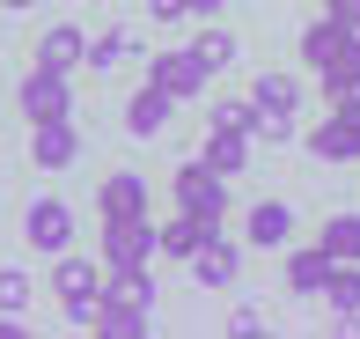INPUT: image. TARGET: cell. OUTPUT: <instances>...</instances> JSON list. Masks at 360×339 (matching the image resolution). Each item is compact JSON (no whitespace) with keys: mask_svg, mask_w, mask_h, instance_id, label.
Instances as JSON below:
<instances>
[{"mask_svg":"<svg viewBox=\"0 0 360 339\" xmlns=\"http://www.w3.org/2000/svg\"><path fill=\"white\" fill-rule=\"evenodd\" d=\"M52 295H59V310H67L74 325H89L96 295H103V266H96V258H74V244L52 251Z\"/></svg>","mask_w":360,"mask_h":339,"instance_id":"6da1fadb","label":"cell"},{"mask_svg":"<svg viewBox=\"0 0 360 339\" xmlns=\"http://www.w3.org/2000/svg\"><path fill=\"white\" fill-rule=\"evenodd\" d=\"M169 192H176V214H206V221H221V214H228V177H221V170H206V163H184Z\"/></svg>","mask_w":360,"mask_h":339,"instance_id":"7a4b0ae2","label":"cell"},{"mask_svg":"<svg viewBox=\"0 0 360 339\" xmlns=\"http://www.w3.org/2000/svg\"><path fill=\"white\" fill-rule=\"evenodd\" d=\"M147 82L169 96V104H191V96L214 82V74H206V67H199V52L184 44V52H155V59H147Z\"/></svg>","mask_w":360,"mask_h":339,"instance_id":"3957f363","label":"cell"},{"mask_svg":"<svg viewBox=\"0 0 360 339\" xmlns=\"http://www.w3.org/2000/svg\"><path fill=\"white\" fill-rule=\"evenodd\" d=\"M22 118H30V125L74 118V82H67V74H52V67H30V82H22Z\"/></svg>","mask_w":360,"mask_h":339,"instance_id":"277c9868","label":"cell"},{"mask_svg":"<svg viewBox=\"0 0 360 339\" xmlns=\"http://www.w3.org/2000/svg\"><path fill=\"white\" fill-rule=\"evenodd\" d=\"M22 236H30V251H67L74 244V207L67 199H52V192H44V199H30V214H22Z\"/></svg>","mask_w":360,"mask_h":339,"instance_id":"5b68a950","label":"cell"},{"mask_svg":"<svg viewBox=\"0 0 360 339\" xmlns=\"http://www.w3.org/2000/svg\"><path fill=\"white\" fill-rule=\"evenodd\" d=\"M103 266H155V221H103Z\"/></svg>","mask_w":360,"mask_h":339,"instance_id":"8992f818","label":"cell"},{"mask_svg":"<svg viewBox=\"0 0 360 339\" xmlns=\"http://www.w3.org/2000/svg\"><path fill=\"white\" fill-rule=\"evenodd\" d=\"M309 155H316V163H360V111H331V118L309 133Z\"/></svg>","mask_w":360,"mask_h":339,"instance_id":"52a82bcc","label":"cell"},{"mask_svg":"<svg viewBox=\"0 0 360 339\" xmlns=\"http://www.w3.org/2000/svg\"><path fill=\"white\" fill-rule=\"evenodd\" d=\"M169 118H176V104H169L155 82H140L133 96H125V133H133V140H162V133H169Z\"/></svg>","mask_w":360,"mask_h":339,"instance_id":"ba28073f","label":"cell"},{"mask_svg":"<svg viewBox=\"0 0 360 339\" xmlns=\"http://www.w3.org/2000/svg\"><path fill=\"white\" fill-rule=\"evenodd\" d=\"M96 207H103V221H140L147 214V177L140 170H110L96 185Z\"/></svg>","mask_w":360,"mask_h":339,"instance_id":"9c48e42d","label":"cell"},{"mask_svg":"<svg viewBox=\"0 0 360 339\" xmlns=\"http://www.w3.org/2000/svg\"><path fill=\"white\" fill-rule=\"evenodd\" d=\"M30 163H37V170H74V163H81V133H74V118L37 125V133H30Z\"/></svg>","mask_w":360,"mask_h":339,"instance_id":"30bf717a","label":"cell"},{"mask_svg":"<svg viewBox=\"0 0 360 339\" xmlns=\"http://www.w3.org/2000/svg\"><path fill=\"white\" fill-rule=\"evenodd\" d=\"M323 96H331V111H360V30L338 44L331 67H323Z\"/></svg>","mask_w":360,"mask_h":339,"instance_id":"8fae6325","label":"cell"},{"mask_svg":"<svg viewBox=\"0 0 360 339\" xmlns=\"http://www.w3.org/2000/svg\"><path fill=\"white\" fill-rule=\"evenodd\" d=\"M243 244H257V251L294 244V207H287V199H257L250 221H243Z\"/></svg>","mask_w":360,"mask_h":339,"instance_id":"7c38bea8","label":"cell"},{"mask_svg":"<svg viewBox=\"0 0 360 339\" xmlns=\"http://www.w3.org/2000/svg\"><path fill=\"white\" fill-rule=\"evenodd\" d=\"M206 236H221V221H206V214H169V229H155V258H191Z\"/></svg>","mask_w":360,"mask_h":339,"instance_id":"4fadbf2b","label":"cell"},{"mask_svg":"<svg viewBox=\"0 0 360 339\" xmlns=\"http://www.w3.org/2000/svg\"><path fill=\"white\" fill-rule=\"evenodd\" d=\"M81 52H89L81 23H52V30L37 37V67H52V74H74V67H81Z\"/></svg>","mask_w":360,"mask_h":339,"instance_id":"5bb4252c","label":"cell"},{"mask_svg":"<svg viewBox=\"0 0 360 339\" xmlns=\"http://www.w3.org/2000/svg\"><path fill=\"white\" fill-rule=\"evenodd\" d=\"M191 273H199L206 288H236V273H243V251L228 244V236H206V244L191 251Z\"/></svg>","mask_w":360,"mask_h":339,"instance_id":"9a60e30c","label":"cell"},{"mask_svg":"<svg viewBox=\"0 0 360 339\" xmlns=\"http://www.w3.org/2000/svg\"><path fill=\"white\" fill-rule=\"evenodd\" d=\"M331 266H338V258L323 251V244H309V251H287V295H323Z\"/></svg>","mask_w":360,"mask_h":339,"instance_id":"2e32d148","label":"cell"},{"mask_svg":"<svg viewBox=\"0 0 360 339\" xmlns=\"http://www.w3.org/2000/svg\"><path fill=\"white\" fill-rule=\"evenodd\" d=\"M250 104H257V118H294V111H302V82H294V74H257Z\"/></svg>","mask_w":360,"mask_h":339,"instance_id":"e0dca14e","label":"cell"},{"mask_svg":"<svg viewBox=\"0 0 360 339\" xmlns=\"http://www.w3.org/2000/svg\"><path fill=\"white\" fill-rule=\"evenodd\" d=\"M199 163H206V170H221V177H243V170H250V133H228V125H214Z\"/></svg>","mask_w":360,"mask_h":339,"instance_id":"ac0fdd59","label":"cell"},{"mask_svg":"<svg viewBox=\"0 0 360 339\" xmlns=\"http://www.w3.org/2000/svg\"><path fill=\"white\" fill-rule=\"evenodd\" d=\"M323 302H331V317L346 332H360V266H331V281H323Z\"/></svg>","mask_w":360,"mask_h":339,"instance_id":"d6986e66","label":"cell"},{"mask_svg":"<svg viewBox=\"0 0 360 339\" xmlns=\"http://www.w3.org/2000/svg\"><path fill=\"white\" fill-rule=\"evenodd\" d=\"M346 37H353V30H346V23H331V15H323V23H309V30H302V67H316V74H323V67L338 59V44H346Z\"/></svg>","mask_w":360,"mask_h":339,"instance_id":"ffe728a7","label":"cell"},{"mask_svg":"<svg viewBox=\"0 0 360 339\" xmlns=\"http://www.w3.org/2000/svg\"><path fill=\"white\" fill-rule=\"evenodd\" d=\"M191 52H199V67H206V74L236 67V30H228V23H214V15H206V30H199V37H191Z\"/></svg>","mask_w":360,"mask_h":339,"instance_id":"44dd1931","label":"cell"},{"mask_svg":"<svg viewBox=\"0 0 360 339\" xmlns=\"http://www.w3.org/2000/svg\"><path fill=\"white\" fill-rule=\"evenodd\" d=\"M89 332H110V339H140V332H147V310H125V302H103V295H96V317H89Z\"/></svg>","mask_w":360,"mask_h":339,"instance_id":"7402d4cb","label":"cell"},{"mask_svg":"<svg viewBox=\"0 0 360 339\" xmlns=\"http://www.w3.org/2000/svg\"><path fill=\"white\" fill-rule=\"evenodd\" d=\"M323 251L338 258V266H360V214H331L323 221V236H316Z\"/></svg>","mask_w":360,"mask_h":339,"instance_id":"603a6c76","label":"cell"},{"mask_svg":"<svg viewBox=\"0 0 360 339\" xmlns=\"http://www.w3.org/2000/svg\"><path fill=\"white\" fill-rule=\"evenodd\" d=\"M125 59H133V37H125V30H103V37H89L81 67H89V74H110V67H125Z\"/></svg>","mask_w":360,"mask_h":339,"instance_id":"cb8c5ba5","label":"cell"},{"mask_svg":"<svg viewBox=\"0 0 360 339\" xmlns=\"http://www.w3.org/2000/svg\"><path fill=\"white\" fill-rule=\"evenodd\" d=\"M30 295H37V281H30L22 266H0V317H22Z\"/></svg>","mask_w":360,"mask_h":339,"instance_id":"d4e9b609","label":"cell"},{"mask_svg":"<svg viewBox=\"0 0 360 339\" xmlns=\"http://www.w3.org/2000/svg\"><path fill=\"white\" fill-rule=\"evenodd\" d=\"M214 125H228V133H257V104H250V96H221Z\"/></svg>","mask_w":360,"mask_h":339,"instance_id":"484cf974","label":"cell"},{"mask_svg":"<svg viewBox=\"0 0 360 339\" xmlns=\"http://www.w3.org/2000/svg\"><path fill=\"white\" fill-rule=\"evenodd\" d=\"M228 332H243V339H250V332H265V310H257V302H243V310L228 317Z\"/></svg>","mask_w":360,"mask_h":339,"instance_id":"4316f807","label":"cell"},{"mask_svg":"<svg viewBox=\"0 0 360 339\" xmlns=\"http://www.w3.org/2000/svg\"><path fill=\"white\" fill-rule=\"evenodd\" d=\"M323 15H331V23H346V30H360V0H323Z\"/></svg>","mask_w":360,"mask_h":339,"instance_id":"83f0119b","label":"cell"},{"mask_svg":"<svg viewBox=\"0 0 360 339\" xmlns=\"http://www.w3.org/2000/svg\"><path fill=\"white\" fill-rule=\"evenodd\" d=\"M147 15L155 23H184V0H147Z\"/></svg>","mask_w":360,"mask_h":339,"instance_id":"f1b7e54d","label":"cell"},{"mask_svg":"<svg viewBox=\"0 0 360 339\" xmlns=\"http://www.w3.org/2000/svg\"><path fill=\"white\" fill-rule=\"evenodd\" d=\"M184 15H221V0H184Z\"/></svg>","mask_w":360,"mask_h":339,"instance_id":"f546056e","label":"cell"},{"mask_svg":"<svg viewBox=\"0 0 360 339\" xmlns=\"http://www.w3.org/2000/svg\"><path fill=\"white\" fill-rule=\"evenodd\" d=\"M0 8H30V0H0Z\"/></svg>","mask_w":360,"mask_h":339,"instance_id":"4dcf8cb0","label":"cell"}]
</instances>
